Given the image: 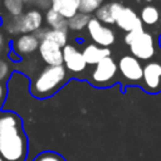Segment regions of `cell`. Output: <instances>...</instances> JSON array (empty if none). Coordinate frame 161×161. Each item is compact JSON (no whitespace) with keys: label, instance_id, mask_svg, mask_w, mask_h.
<instances>
[{"label":"cell","instance_id":"cell-1","mask_svg":"<svg viewBox=\"0 0 161 161\" xmlns=\"http://www.w3.org/2000/svg\"><path fill=\"white\" fill-rule=\"evenodd\" d=\"M26 153V138L21 121L14 112H0V156L5 161H21Z\"/></svg>","mask_w":161,"mask_h":161},{"label":"cell","instance_id":"cell-2","mask_svg":"<svg viewBox=\"0 0 161 161\" xmlns=\"http://www.w3.org/2000/svg\"><path fill=\"white\" fill-rule=\"evenodd\" d=\"M68 73L64 65H48L33 80L30 91L39 98L50 97L67 80Z\"/></svg>","mask_w":161,"mask_h":161},{"label":"cell","instance_id":"cell-3","mask_svg":"<svg viewBox=\"0 0 161 161\" xmlns=\"http://www.w3.org/2000/svg\"><path fill=\"white\" fill-rule=\"evenodd\" d=\"M125 42L130 45V50L133 57L141 60H148L155 54L153 36L143 30V26L137 28L125 36Z\"/></svg>","mask_w":161,"mask_h":161},{"label":"cell","instance_id":"cell-4","mask_svg":"<svg viewBox=\"0 0 161 161\" xmlns=\"http://www.w3.org/2000/svg\"><path fill=\"white\" fill-rule=\"evenodd\" d=\"M87 30L93 43L99 47L109 48V45H112L116 40L114 31L109 26H106L103 23H101L97 18H92L89 20Z\"/></svg>","mask_w":161,"mask_h":161},{"label":"cell","instance_id":"cell-5","mask_svg":"<svg viewBox=\"0 0 161 161\" xmlns=\"http://www.w3.org/2000/svg\"><path fill=\"white\" fill-rule=\"evenodd\" d=\"M117 72L118 64H116L112 57H107L94 65L91 73V79L97 86H106L116 77Z\"/></svg>","mask_w":161,"mask_h":161},{"label":"cell","instance_id":"cell-6","mask_svg":"<svg viewBox=\"0 0 161 161\" xmlns=\"http://www.w3.org/2000/svg\"><path fill=\"white\" fill-rule=\"evenodd\" d=\"M118 70L121 75L128 82H140L143 75V67L133 55H123L118 62Z\"/></svg>","mask_w":161,"mask_h":161},{"label":"cell","instance_id":"cell-7","mask_svg":"<svg viewBox=\"0 0 161 161\" xmlns=\"http://www.w3.org/2000/svg\"><path fill=\"white\" fill-rule=\"evenodd\" d=\"M63 64L67 70L75 74L84 72L87 67L83 53L72 44H67L65 47H63Z\"/></svg>","mask_w":161,"mask_h":161},{"label":"cell","instance_id":"cell-8","mask_svg":"<svg viewBox=\"0 0 161 161\" xmlns=\"http://www.w3.org/2000/svg\"><path fill=\"white\" fill-rule=\"evenodd\" d=\"M39 55L48 65H63V48L58 44L43 39L39 44Z\"/></svg>","mask_w":161,"mask_h":161},{"label":"cell","instance_id":"cell-9","mask_svg":"<svg viewBox=\"0 0 161 161\" xmlns=\"http://www.w3.org/2000/svg\"><path fill=\"white\" fill-rule=\"evenodd\" d=\"M143 88L151 93L161 89V63L150 62L143 67Z\"/></svg>","mask_w":161,"mask_h":161},{"label":"cell","instance_id":"cell-10","mask_svg":"<svg viewBox=\"0 0 161 161\" xmlns=\"http://www.w3.org/2000/svg\"><path fill=\"white\" fill-rule=\"evenodd\" d=\"M43 15L38 9H31L20 15L19 29L20 34H34L39 29H42Z\"/></svg>","mask_w":161,"mask_h":161},{"label":"cell","instance_id":"cell-11","mask_svg":"<svg viewBox=\"0 0 161 161\" xmlns=\"http://www.w3.org/2000/svg\"><path fill=\"white\" fill-rule=\"evenodd\" d=\"M40 40L36 38L35 34H20L13 42V50L19 57L29 55L39 49Z\"/></svg>","mask_w":161,"mask_h":161},{"label":"cell","instance_id":"cell-12","mask_svg":"<svg viewBox=\"0 0 161 161\" xmlns=\"http://www.w3.org/2000/svg\"><path fill=\"white\" fill-rule=\"evenodd\" d=\"M116 25L127 33H130L137 28L143 26L141 19H140V15H137L136 11L128 6H125L122 9V11L119 13V15L116 20Z\"/></svg>","mask_w":161,"mask_h":161},{"label":"cell","instance_id":"cell-13","mask_svg":"<svg viewBox=\"0 0 161 161\" xmlns=\"http://www.w3.org/2000/svg\"><path fill=\"white\" fill-rule=\"evenodd\" d=\"M123 8L125 6L118 1L103 4L96 11V18L103 24H116V20Z\"/></svg>","mask_w":161,"mask_h":161},{"label":"cell","instance_id":"cell-14","mask_svg":"<svg viewBox=\"0 0 161 161\" xmlns=\"http://www.w3.org/2000/svg\"><path fill=\"white\" fill-rule=\"evenodd\" d=\"M83 57L86 59V63L89 65H96L97 63H99L102 59L111 57V49L109 48H104V47H99L94 43L87 44L83 50Z\"/></svg>","mask_w":161,"mask_h":161},{"label":"cell","instance_id":"cell-15","mask_svg":"<svg viewBox=\"0 0 161 161\" xmlns=\"http://www.w3.org/2000/svg\"><path fill=\"white\" fill-rule=\"evenodd\" d=\"M80 0H52L50 6L60 15H63L67 20L73 18L77 13H79Z\"/></svg>","mask_w":161,"mask_h":161},{"label":"cell","instance_id":"cell-16","mask_svg":"<svg viewBox=\"0 0 161 161\" xmlns=\"http://www.w3.org/2000/svg\"><path fill=\"white\" fill-rule=\"evenodd\" d=\"M36 35V38L39 40H43V39H47V40H50L55 44H58L59 47H65L67 45V40H68V34L67 31H63V30H55V29H39L38 31L34 33Z\"/></svg>","mask_w":161,"mask_h":161},{"label":"cell","instance_id":"cell-17","mask_svg":"<svg viewBox=\"0 0 161 161\" xmlns=\"http://www.w3.org/2000/svg\"><path fill=\"white\" fill-rule=\"evenodd\" d=\"M45 20L48 23V25L52 28V29H55V30H63V31H67L68 30V20L60 15L58 11H55L54 9H49L45 14Z\"/></svg>","mask_w":161,"mask_h":161},{"label":"cell","instance_id":"cell-18","mask_svg":"<svg viewBox=\"0 0 161 161\" xmlns=\"http://www.w3.org/2000/svg\"><path fill=\"white\" fill-rule=\"evenodd\" d=\"M140 19H141L142 24L153 25L160 20V11L153 5H145L142 8V10H141Z\"/></svg>","mask_w":161,"mask_h":161},{"label":"cell","instance_id":"cell-19","mask_svg":"<svg viewBox=\"0 0 161 161\" xmlns=\"http://www.w3.org/2000/svg\"><path fill=\"white\" fill-rule=\"evenodd\" d=\"M91 15L89 14H84V13H77L73 18L68 19V29L74 30V31H80L84 28H87L89 20H91Z\"/></svg>","mask_w":161,"mask_h":161},{"label":"cell","instance_id":"cell-20","mask_svg":"<svg viewBox=\"0 0 161 161\" xmlns=\"http://www.w3.org/2000/svg\"><path fill=\"white\" fill-rule=\"evenodd\" d=\"M25 0H3V6L10 16H20L24 11Z\"/></svg>","mask_w":161,"mask_h":161},{"label":"cell","instance_id":"cell-21","mask_svg":"<svg viewBox=\"0 0 161 161\" xmlns=\"http://www.w3.org/2000/svg\"><path fill=\"white\" fill-rule=\"evenodd\" d=\"M103 0H80L79 11L84 14H92L99 9Z\"/></svg>","mask_w":161,"mask_h":161},{"label":"cell","instance_id":"cell-22","mask_svg":"<svg viewBox=\"0 0 161 161\" xmlns=\"http://www.w3.org/2000/svg\"><path fill=\"white\" fill-rule=\"evenodd\" d=\"M19 21H20V16H10L8 19V21L5 23V28H6L8 33H10V34H20Z\"/></svg>","mask_w":161,"mask_h":161},{"label":"cell","instance_id":"cell-23","mask_svg":"<svg viewBox=\"0 0 161 161\" xmlns=\"http://www.w3.org/2000/svg\"><path fill=\"white\" fill-rule=\"evenodd\" d=\"M33 161H64V158L55 153V152H50V151H47V152H42L39 153Z\"/></svg>","mask_w":161,"mask_h":161},{"label":"cell","instance_id":"cell-24","mask_svg":"<svg viewBox=\"0 0 161 161\" xmlns=\"http://www.w3.org/2000/svg\"><path fill=\"white\" fill-rule=\"evenodd\" d=\"M10 74V65L5 60L0 59V82L5 80Z\"/></svg>","mask_w":161,"mask_h":161},{"label":"cell","instance_id":"cell-25","mask_svg":"<svg viewBox=\"0 0 161 161\" xmlns=\"http://www.w3.org/2000/svg\"><path fill=\"white\" fill-rule=\"evenodd\" d=\"M5 94H6V88H5V86L0 82V107H1V106H3V103H4Z\"/></svg>","mask_w":161,"mask_h":161},{"label":"cell","instance_id":"cell-26","mask_svg":"<svg viewBox=\"0 0 161 161\" xmlns=\"http://www.w3.org/2000/svg\"><path fill=\"white\" fill-rule=\"evenodd\" d=\"M4 44H5V36H4L3 31L0 30V52L3 50V48H4Z\"/></svg>","mask_w":161,"mask_h":161},{"label":"cell","instance_id":"cell-27","mask_svg":"<svg viewBox=\"0 0 161 161\" xmlns=\"http://www.w3.org/2000/svg\"><path fill=\"white\" fill-rule=\"evenodd\" d=\"M1 5H3V0H0V8H1Z\"/></svg>","mask_w":161,"mask_h":161},{"label":"cell","instance_id":"cell-28","mask_svg":"<svg viewBox=\"0 0 161 161\" xmlns=\"http://www.w3.org/2000/svg\"><path fill=\"white\" fill-rule=\"evenodd\" d=\"M1 23H3V19H1V18H0V25H1Z\"/></svg>","mask_w":161,"mask_h":161},{"label":"cell","instance_id":"cell-29","mask_svg":"<svg viewBox=\"0 0 161 161\" xmlns=\"http://www.w3.org/2000/svg\"><path fill=\"white\" fill-rule=\"evenodd\" d=\"M0 161H4V158H3V157H1V156H0Z\"/></svg>","mask_w":161,"mask_h":161},{"label":"cell","instance_id":"cell-30","mask_svg":"<svg viewBox=\"0 0 161 161\" xmlns=\"http://www.w3.org/2000/svg\"><path fill=\"white\" fill-rule=\"evenodd\" d=\"M145 1H151V0H145Z\"/></svg>","mask_w":161,"mask_h":161}]
</instances>
